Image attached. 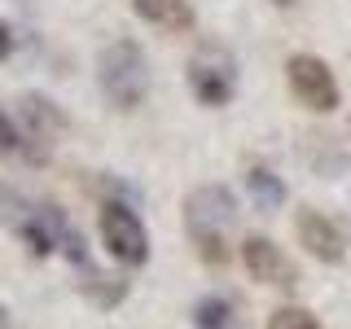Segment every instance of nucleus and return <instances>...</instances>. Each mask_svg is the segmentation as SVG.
I'll return each instance as SVG.
<instances>
[{"mask_svg":"<svg viewBox=\"0 0 351 329\" xmlns=\"http://www.w3.org/2000/svg\"><path fill=\"white\" fill-rule=\"evenodd\" d=\"M237 202L224 184H197V189L184 197V228H189L197 255L211 268H224L228 263V246H224V228L233 224Z\"/></svg>","mask_w":351,"mask_h":329,"instance_id":"nucleus-1","label":"nucleus"},{"mask_svg":"<svg viewBox=\"0 0 351 329\" xmlns=\"http://www.w3.org/2000/svg\"><path fill=\"white\" fill-rule=\"evenodd\" d=\"M97 80H101V93L114 110H136L149 93V62L141 53L136 40H114L101 49V62H97Z\"/></svg>","mask_w":351,"mask_h":329,"instance_id":"nucleus-2","label":"nucleus"},{"mask_svg":"<svg viewBox=\"0 0 351 329\" xmlns=\"http://www.w3.org/2000/svg\"><path fill=\"white\" fill-rule=\"evenodd\" d=\"M189 88L197 97V106L206 110H219L233 101L237 93V62L228 49H219V44H202V49L189 58Z\"/></svg>","mask_w":351,"mask_h":329,"instance_id":"nucleus-3","label":"nucleus"},{"mask_svg":"<svg viewBox=\"0 0 351 329\" xmlns=\"http://www.w3.org/2000/svg\"><path fill=\"white\" fill-rule=\"evenodd\" d=\"M285 80H290V93L299 97V106H307L312 114H334L343 93H338L334 71L316 58V53H294L285 62Z\"/></svg>","mask_w":351,"mask_h":329,"instance_id":"nucleus-4","label":"nucleus"},{"mask_svg":"<svg viewBox=\"0 0 351 329\" xmlns=\"http://www.w3.org/2000/svg\"><path fill=\"white\" fill-rule=\"evenodd\" d=\"M101 241L110 259H119L123 268H141L149 259V237L141 215L128 202H101Z\"/></svg>","mask_w":351,"mask_h":329,"instance_id":"nucleus-5","label":"nucleus"},{"mask_svg":"<svg viewBox=\"0 0 351 329\" xmlns=\"http://www.w3.org/2000/svg\"><path fill=\"white\" fill-rule=\"evenodd\" d=\"M294 233H299V246L312 259H321V263H343L347 259V228L338 224V219H329L325 211L303 206V211L294 215Z\"/></svg>","mask_w":351,"mask_h":329,"instance_id":"nucleus-6","label":"nucleus"},{"mask_svg":"<svg viewBox=\"0 0 351 329\" xmlns=\"http://www.w3.org/2000/svg\"><path fill=\"white\" fill-rule=\"evenodd\" d=\"M241 263H246V272L259 285H272V290H290V285L299 281L290 255H285L272 237H263V233H250L246 241H241Z\"/></svg>","mask_w":351,"mask_h":329,"instance_id":"nucleus-7","label":"nucleus"},{"mask_svg":"<svg viewBox=\"0 0 351 329\" xmlns=\"http://www.w3.org/2000/svg\"><path fill=\"white\" fill-rule=\"evenodd\" d=\"M22 123H27L31 141H40V145H53V141L66 136L62 106H53L49 97H40V93H27V97H22Z\"/></svg>","mask_w":351,"mask_h":329,"instance_id":"nucleus-8","label":"nucleus"},{"mask_svg":"<svg viewBox=\"0 0 351 329\" xmlns=\"http://www.w3.org/2000/svg\"><path fill=\"white\" fill-rule=\"evenodd\" d=\"M136 18H145L149 27H162V31H184L193 22V9L189 0H132Z\"/></svg>","mask_w":351,"mask_h":329,"instance_id":"nucleus-9","label":"nucleus"},{"mask_svg":"<svg viewBox=\"0 0 351 329\" xmlns=\"http://www.w3.org/2000/svg\"><path fill=\"white\" fill-rule=\"evenodd\" d=\"M193 329H241V316L228 299L206 294V299H197V307H193Z\"/></svg>","mask_w":351,"mask_h":329,"instance_id":"nucleus-10","label":"nucleus"},{"mask_svg":"<svg viewBox=\"0 0 351 329\" xmlns=\"http://www.w3.org/2000/svg\"><path fill=\"white\" fill-rule=\"evenodd\" d=\"M246 189H250V197H255L263 211H272V206H281V202H285V184H281V175H277V171H268V167H250V171H246Z\"/></svg>","mask_w":351,"mask_h":329,"instance_id":"nucleus-11","label":"nucleus"},{"mask_svg":"<svg viewBox=\"0 0 351 329\" xmlns=\"http://www.w3.org/2000/svg\"><path fill=\"white\" fill-rule=\"evenodd\" d=\"M268 329H321V321H316L307 307L285 303V307H277V312L268 316Z\"/></svg>","mask_w":351,"mask_h":329,"instance_id":"nucleus-12","label":"nucleus"},{"mask_svg":"<svg viewBox=\"0 0 351 329\" xmlns=\"http://www.w3.org/2000/svg\"><path fill=\"white\" fill-rule=\"evenodd\" d=\"M18 145H22V141H18V132H14V123H9V114L0 110V154H14Z\"/></svg>","mask_w":351,"mask_h":329,"instance_id":"nucleus-13","label":"nucleus"},{"mask_svg":"<svg viewBox=\"0 0 351 329\" xmlns=\"http://www.w3.org/2000/svg\"><path fill=\"white\" fill-rule=\"evenodd\" d=\"M9 53H14V36H9V27L0 22V62H5Z\"/></svg>","mask_w":351,"mask_h":329,"instance_id":"nucleus-14","label":"nucleus"},{"mask_svg":"<svg viewBox=\"0 0 351 329\" xmlns=\"http://www.w3.org/2000/svg\"><path fill=\"white\" fill-rule=\"evenodd\" d=\"M0 329H9V307L0 303Z\"/></svg>","mask_w":351,"mask_h":329,"instance_id":"nucleus-15","label":"nucleus"},{"mask_svg":"<svg viewBox=\"0 0 351 329\" xmlns=\"http://www.w3.org/2000/svg\"><path fill=\"white\" fill-rule=\"evenodd\" d=\"M272 5H277V9H290V5H294V0H272Z\"/></svg>","mask_w":351,"mask_h":329,"instance_id":"nucleus-16","label":"nucleus"}]
</instances>
